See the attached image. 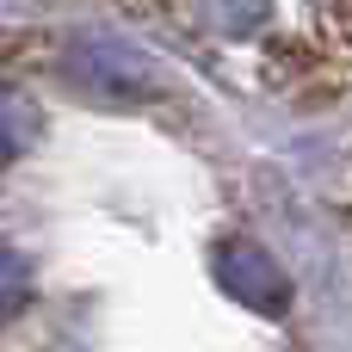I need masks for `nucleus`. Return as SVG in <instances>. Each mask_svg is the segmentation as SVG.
<instances>
[{
    "mask_svg": "<svg viewBox=\"0 0 352 352\" xmlns=\"http://www.w3.org/2000/svg\"><path fill=\"white\" fill-rule=\"evenodd\" d=\"M25 136H31V105L0 87V161H12L25 148Z\"/></svg>",
    "mask_w": 352,
    "mask_h": 352,
    "instance_id": "f257e3e1",
    "label": "nucleus"
},
{
    "mask_svg": "<svg viewBox=\"0 0 352 352\" xmlns=\"http://www.w3.org/2000/svg\"><path fill=\"white\" fill-rule=\"evenodd\" d=\"M25 291H31V278H25V260L0 241V328L25 309Z\"/></svg>",
    "mask_w": 352,
    "mask_h": 352,
    "instance_id": "f03ea898",
    "label": "nucleus"
}]
</instances>
